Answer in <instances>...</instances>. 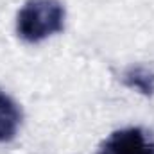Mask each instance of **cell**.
Instances as JSON below:
<instances>
[{
	"label": "cell",
	"mask_w": 154,
	"mask_h": 154,
	"mask_svg": "<svg viewBox=\"0 0 154 154\" xmlns=\"http://www.w3.org/2000/svg\"><path fill=\"white\" fill-rule=\"evenodd\" d=\"M124 82L131 90H136L143 95L154 93V72L145 66H131L124 74Z\"/></svg>",
	"instance_id": "obj_4"
},
{
	"label": "cell",
	"mask_w": 154,
	"mask_h": 154,
	"mask_svg": "<svg viewBox=\"0 0 154 154\" xmlns=\"http://www.w3.org/2000/svg\"><path fill=\"white\" fill-rule=\"evenodd\" d=\"M99 154H154V140L140 127L120 129L102 143Z\"/></svg>",
	"instance_id": "obj_2"
},
{
	"label": "cell",
	"mask_w": 154,
	"mask_h": 154,
	"mask_svg": "<svg viewBox=\"0 0 154 154\" xmlns=\"http://www.w3.org/2000/svg\"><path fill=\"white\" fill-rule=\"evenodd\" d=\"M63 27L65 7L59 0H27L16 16V32L29 43H39Z\"/></svg>",
	"instance_id": "obj_1"
},
{
	"label": "cell",
	"mask_w": 154,
	"mask_h": 154,
	"mask_svg": "<svg viewBox=\"0 0 154 154\" xmlns=\"http://www.w3.org/2000/svg\"><path fill=\"white\" fill-rule=\"evenodd\" d=\"M22 124V111L18 104L4 91H0V143L16 136Z\"/></svg>",
	"instance_id": "obj_3"
}]
</instances>
